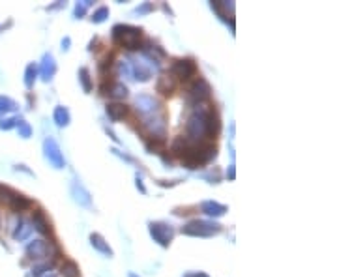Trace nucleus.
Instances as JSON below:
<instances>
[{
    "instance_id": "f257e3e1",
    "label": "nucleus",
    "mask_w": 337,
    "mask_h": 277,
    "mask_svg": "<svg viewBox=\"0 0 337 277\" xmlns=\"http://www.w3.org/2000/svg\"><path fill=\"white\" fill-rule=\"evenodd\" d=\"M208 111L210 109H199L188 118L185 131L193 141L204 142V139H208Z\"/></svg>"
},
{
    "instance_id": "f03ea898",
    "label": "nucleus",
    "mask_w": 337,
    "mask_h": 277,
    "mask_svg": "<svg viewBox=\"0 0 337 277\" xmlns=\"http://www.w3.org/2000/svg\"><path fill=\"white\" fill-rule=\"evenodd\" d=\"M141 28H135V26H128V25H117L113 28V37L117 39L118 44L126 47V49L133 51L139 49L141 45Z\"/></svg>"
},
{
    "instance_id": "7ed1b4c3",
    "label": "nucleus",
    "mask_w": 337,
    "mask_h": 277,
    "mask_svg": "<svg viewBox=\"0 0 337 277\" xmlns=\"http://www.w3.org/2000/svg\"><path fill=\"white\" fill-rule=\"evenodd\" d=\"M182 232L188 236H201V238H208L214 234L221 232V225L214 221H206V219H193L182 228Z\"/></svg>"
},
{
    "instance_id": "20e7f679",
    "label": "nucleus",
    "mask_w": 337,
    "mask_h": 277,
    "mask_svg": "<svg viewBox=\"0 0 337 277\" xmlns=\"http://www.w3.org/2000/svg\"><path fill=\"white\" fill-rule=\"evenodd\" d=\"M197 73V64L193 58H180L174 60L171 66V77H176L180 81H190Z\"/></svg>"
},
{
    "instance_id": "39448f33",
    "label": "nucleus",
    "mask_w": 337,
    "mask_h": 277,
    "mask_svg": "<svg viewBox=\"0 0 337 277\" xmlns=\"http://www.w3.org/2000/svg\"><path fill=\"white\" fill-rule=\"evenodd\" d=\"M43 152H45L47 161H49L55 169H64L66 161H64V155H62V152H60V146L56 144L55 139H45V142H43Z\"/></svg>"
},
{
    "instance_id": "423d86ee",
    "label": "nucleus",
    "mask_w": 337,
    "mask_h": 277,
    "mask_svg": "<svg viewBox=\"0 0 337 277\" xmlns=\"http://www.w3.org/2000/svg\"><path fill=\"white\" fill-rule=\"evenodd\" d=\"M150 234H152V238L160 246L167 247L171 244L172 236H174V230H172L171 225H167V223H150Z\"/></svg>"
},
{
    "instance_id": "0eeeda50",
    "label": "nucleus",
    "mask_w": 337,
    "mask_h": 277,
    "mask_svg": "<svg viewBox=\"0 0 337 277\" xmlns=\"http://www.w3.org/2000/svg\"><path fill=\"white\" fill-rule=\"evenodd\" d=\"M210 94H212V88L204 79H199L193 83V87L190 88V99L195 101V103H202L210 99Z\"/></svg>"
},
{
    "instance_id": "6e6552de",
    "label": "nucleus",
    "mask_w": 337,
    "mask_h": 277,
    "mask_svg": "<svg viewBox=\"0 0 337 277\" xmlns=\"http://www.w3.org/2000/svg\"><path fill=\"white\" fill-rule=\"evenodd\" d=\"M26 253L32 259H47V257H51V247L45 240H34L28 244Z\"/></svg>"
},
{
    "instance_id": "1a4fd4ad",
    "label": "nucleus",
    "mask_w": 337,
    "mask_h": 277,
    "mask_svg": "<svg viewBox=\"0 0 337 277\" xmlns=\"http://www.w3.org/2000/svg\"><path fill=\"white\" fill-rule=\"evenodd\" d=\"M135 107H137V111L144 114V116H150L154 112L160 109V103L152 98V96H141V98H137L135 101Z\"/></svg>"
},
{
    "instance_id": "9d476101",
    "label": "nucleus",
    "mask_w": 337,
    "mask_h": 277,
    "mask_svg": "<svg viewBox=\"0 0 337 277\" xmlns=\"http://www.w3.org/2000/svg\"><path fill=\"white\" fill-rule=\"evenodd\" d=\"M71 195L81 206H92V199H90V193L83 187L79 180H75L73 184H71Z\"/></svg>"
},
{
    "instance_id": "9b49d317",
    "label": "nucleus",
    "mask_w": 337,
    "mask_h": 277,
    "mask_svg": "<svg viewBox=\"0 0 337 277\" xmlns=\"http://www.w3.org/2000/svg\"><path fill=\"white\" fill-rule=\"evenodd\" d=\"M128 105L124 103H118V101H115V103H109L107 105V114H109V118L113 120V122H120V120H124V118L128 116Z\"/></svg>"
},
{
    "instance_id": "f8f14e48",
    "label": "nucleus",
    "mask_w": 337,
    "mask_h": 277,
    "mask_svg": "<svg viewBox=\"0 0 337 277\" xmlns=\"http://www.w3.org/2000/svg\"><path fill=\"white\" fill-rule=\"evenodd\" d=\"M201 210L210 217H221V216H225L227 206H225V204L215 203V201H204V203L201 204Z\"/></svg>"
},
{
    "instance_id": "ddd939ff",
    "label": "nucleus",
    "mask_w": 337,
    "mask_h": 277,
    "mask_svg": "<svg viewBox=\"0 0 337 277\" xmlns=\"http://www.w3.org/2000/svg\"><path fill=\"white\" fill-rule=\"evenodd\" d=\"M101 90H103V94L110 96L113 99H124L126 96H128V87H126L124 83H110L109 87L103 85Z\"/></svg>"
},
{
    "instance_id": "4468645a",
    "label": "nucleus",
    "mask_w": 337,
    "mask_h": 277,
    "mask_svg": "<svg viewBox=\"0 0 337 277\" xmlns=\"http://www.w3.org/2000/svg\"><path fill=\"white\" fill-rule=\"evenodd\" d=\"M42 79L43 81H51L53 79V75L56 73V62L53 58V55H45L43 56V62H42Z\"/></svg>"
},
{
    "instance_id": "2eb2a0df",
    "label": "nucleus",
    "mask_w": 337,
    "mask_h": 277,
    "mask_svg": "<svg viewBox=\"0 0 337 277\" xmlns=\"http://www.w3.org/2000/svg\"><path fill=\"white\" fill-rule=\"evenodd\" d=\"M32 225H34V228H36V230H40L42 234H51V223H49V219L45 217L43 210H36V212H34V219H32Z\"/></svg>"
},
{
    "instance_id": "dca6fc26",
    "label": "nucleus",
    "mask_w": 337,
    "mask_h": 277,
    "mask_svg": "<svg viewBox=\"0 0 337 277\" xmlns=\"http://www.w3.org/2000/svg\"><path fill=\"white\" fill-rule=\"evenodd\" d=\"M10 206H12L13 212H25V210H30L32 208V201L30 199H26L25 195H19L15 193L10 201Z\"/></svg>"
},
{
    "instance_id": "f3484780",
    "label": "nucleus",
    "mask_w": 337,
    "mask_h": 277,
    "mask_svg": "<svg viewBox=\"0 0 337 277\" xmlns=\"http://www.w3.org/2000/svg\"><path fill=\"white\" fill-rule=\"evenodd\" d=\"M90 244H92L94 249H98L99 253H103L107 257H113V249L109 247V244L105 242V238L101 234H90Z\"/></svg>"
},
{
    "instance_id": "a211bd4d",
    "label": "nucleus",
    "mask_w": 337,
    "mask_h": 277,
    "mask_svg": "<svg viewBox=\"0 0 337 277\" xmlns=\"http://www.w3.org/2000/svg\"><path fill=\"white\" fill-rule=\"evenodd\" d=\"M158 92H161L163 96H171L174 92V79H172L171 75H161L160 79H158Z\"/></svg>"
},
{
    "instance_id": "6ab92c4d",
    "label": "nucleus",
    "mask_w": 337,
    "mask_h": 277,
    "mask_svg": "<svg viewBox=\"0 0 337 277\" xmlns=\"http://www.w3.org/2000/svg\"><path fill=\"white\" fill-rule=\"evenodd\" d=\"M219 128H221L219 116L210 109L208 111V139H215V135L219 133Z\"/></svg>"
},
{
    "instance_id": "aec40b11",
    "label": "nucleus",
    "mask_w": 337,
    "mask_h": 277,
    "mask_svg": "<svg viewBox=\"0 0 337 277\" xmlns=\"http://www.w3.org/2000/svg\"><path fill=\"white\" fill-rule=\"evenodd\" d=\"M148 152H156V154H161L165 150V139L163 137H150V141H146Z\"/></svg>"
},
{
    "instance_id": "412c9836",
    "label": "nucleus",
    "mask_w": 337,
    "mask_h": 277,
    "mask_svg": "<svg viewBox=\"0 0 337 277\" xmlns=\"http://www.w3.org/2000/svg\"><path fill=\"white\" fill-rule=\"evenodd\" d=\"M55 122L58 128H66L67 124H69V111H67L66 107H56L55 109Z\"/></svg>"
},
{
    "instance_id": "4be33fe9",
    "label": "nucleus",
    "mask_w": 337,
    "mask_h": 277,
    "mask_svg": "<svg viewBox=\"0 0 337 277\" xmlns=\"http://www.w3.org/2000/svg\"><path fill=\"white\" fill-rule=\"evenodd\" d=\"M62 277H81L79 266L75 264L73 260H66L62 266Z\"/></svg>"
},
{
    "instance_id": "5701e85b",
    "label": "nucleus",
    "mask_w": 337,
    "mask_h": 277,
    "mask_svg": "<svg viewBox=\"0 0 337 277\" xmlns=\"http://www.w3.org/2000/svg\"><path fill=\"white\" fill-rule=\"evenodd\" d=\"M30 230H32V227H28V223L19 221L17 228H15V232H13V238H15V240H25V238H28Z\"/></svg>"
},
{
    "instance_id": "b1692460",
    "label": "nucleus",
    "mask_w": 337,
    "mask_h": 277,
    "mask_svg": "<svg viewBox=\"0 0 337 277\" xmlns=\"http://www.w3.org/2000/svg\"><path fill=\"white\" fill-rule=\"evenodd\" d=\"M79 79L83 83V88H85V92H90L92 90V83H90V71L86 68H81L79 69Z\"/></svg>"
},
{
    "instance_id": "393cba45",
    "label": "nucleus",
    "mask_w": 337,
    "mask_h": 277,
    "mask_svg": "<svg viewBox=\"0 0 337 277\" xmlns=\"http://www.w3.org/2000/svg\"><path fill=\"white\" fill-rule=\"evenodd\" d=\"M17 105H15V101H13L12 98H6V96H0V114L2 112H10L13 111Z\"/></svg>"
},
{
    "instance_id": "a878e982",
    "label": "nucleus",
    "mask_w": 337,
    "mask_h": 277,
    "mask_svg": "<svg viewBox=\"0 0 337 277\" xmlns=\"http://www.w3.org/2000/svg\"><path fill=\"white\" fill-rule=\"evenodd\" d=\"M36 75H38V68L34 64H30L28 68H26V77H25V85L28 88L34 87V81H36Z\"/></svg>"
},
{
    "instance_id": "bb28decb",
    "label": "nucleus",
    "mask_w": 337,
    "mask_h": 277,
    "mask_svg": "<svg viewBox=\"0 0 337 277\" xmlns=\"http://www.w3.org/2000/svg\"><path fill=\"white\" fill-rule=\"evenodd\" d=\"M15 195V191H12L8 185H2L0 184V203H8L10 204V201H12V197Z\"/></svg>"
},
{
    "instance_id": "cd10ccee",
    "label": "nucleus",
    "mask_w": 337,
    "mask_h": 277,
    "mask_svg": "<svg viewBox=\"0 0 337 277\" xmlns=\"http://www.w3.org/2000/svg\"><path fill=\"white\" fill-rule=\"evenodd\" d=\"M107 17H109V8L101 6L99 10H96V12H94L92 21H94V23H103Z\"/></svg>"
},
{
    "instance_id": "c85d7f7f",
    "label": "nucleus",
    "mask_w": 337,
    "mask_h": 277,
    "mask_svg": "<svg viewBox=\"0 0 337 277\" xmlns=\"http://www.w3.org/2000/svg\"><path fill=\"white\" fill-rule=\"evenodd\" d=\"M17 128H19V135L23 137V139H28V137L32 135V130H30V126L23 120V118H19V122H17Z\"/></svg>"
},
{
    "instance_id": "c756f323",
    "label": "nucleus",
    "mask_w": 337,
    "mask_h": 277,
    "mask_svg": "<svg viewBox=\"0 0 337 277\" xmlns=\"http://www.w3.org/2000/svg\"><path fill=\"white\" fill-rule=\"evenodd\" d=\"M19 118H8V120H2L0 122V130H12L13 126H17Z\"/></svg>"
},
{
    "instance_id": "7c9ffc66",
    "label": "nucleus",
    "mask_w": 337,
    "mask_h": 277,
    "mask_svg": "<svg viewBox=\"0 0 337 277\" xmlns=\"http://www.w3.org/2000/svg\"><path fill=\"white\" fill-rule=\"evenodd\" d=\"M47 271H49V266L43 264V266H36V268L32 270V273H34V275H36V277H42L43 273H47Z\"/></svg>"
},
{
    "instance_id": "2f4dec72",
    "label": "nucleus",
    "mask_w": 337,
    "mask_h": 277,
    "mask_svg": "<svg viewBox=\"0 0 337 277\" xmlns=\"http://www.w3.org/2000/svg\"><path fill=\"white\" fill-rule=\"evenodd\" d=\"M137 187H139L142 193H146V187H144V184H142V180L139 178V176H137Z\"/></svg>"
},
{
    "instance_id": "473e14b6",
    "label": "nucleus",
    "mask_w": 337,
    "mask_h": 277,
    "mask_svg": "<svg viewBox=\"0 0 337 277\" xmlns=\"http://www.w3.org/2000/svg\"><path fill=\"white\" fill-rule=\"evenodd\" d=\"M227 176H229L231 180H234V176H236V173H234V167H231V169L227 171Z\"/></svg>"
},
{
    "instance_id": "72a5a7b5",
    "label": "nucleus",
    "mask_w": 337,
    "mask_h": 277,
    "mask_svg": "<svg viewBox=\"0 0 337 277\" xmlns=\"http://www.w3.org/2000/svg\"><path fill=\"white\" fill-rule=\"evenodd\" d=\"M185 277H208L206 273H188Z\"/></svg>"
},
{
    "instance_id": "f704fd0d",
    "label": "nucleus",
    "mask_w": 337,
    "mask_h": 277,
    "mask_svg": "<svg viewBox=\"0 0 337 277\" xmlns=\"http://www.w3.org/2000/svg\"><path fill=\"white\" fill-rule=\"evenodd\" d=\"M42 277H56V273H53V271H47V273H43Z\"/></svg>"
},
{
    "instance_id": "c9c22d12",
    "label": "nucleus",
    "mask_w": 337,
    "mask_h": 277,
    "mask_svg": "<svg viewBox=\"0 0 337 277\" xmlns=\"http://www.w3.org/2000/svg\"><path fill=\"white\" fill-rule=\"evenodd\" d=\"M128 277H139V275H135V273H129V275H128Z\"/></svg>"
}]
</instances>
